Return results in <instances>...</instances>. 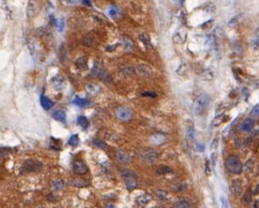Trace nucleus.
Returning a JSON list of instances; mask_svg holds the SVG:
<instances>
[{
    "label": "nucleus",
    "mask_w": 259,
    "mask_h": 208,
    "mask_svg": "<svg viewBox=\"0 0 259 208\" xmlns=\"http://www.w3.org/2000/svg\"><path fill=\"white\" fill-rule=\"evenodd\" d=\"M250 115L254 118H258L259 117V105L254 107L252 110H251Z\"/></svg>",
    "instance_id": "obj_34"
},
{
    "label": "nucleus",
    "mask_w": 259,
    "mask_h": 208,
    "mask_svg": "<svg viewBox=\"0 0 259 208\" xmlns=\"http://www.w3.org/2000/svg\"><path fill=\"white\" fill-rule=\"evenodd\" d=\"M73 103L76 106L79 107H85L89 106L91 102L89 99H83V98H80L78 96H76L73 100Z\"/></svg>",
    "instance_id": "obj_14"
},
{
    "label": "nucleus",
    "mask_w": 259,
    "mask_h": 208,
    "mask_svg": "<svg viewBox=\"0 0 259 208\" xmlns=\"http://www.w3.org/2000/svg\"><path fill=\"white\" fill-rule=\"evenodd\" d=\"M94 42V37L93 36H90V35H88L85 37V39H83V43H84L85 46H91Z\"/></svg>",
    "instance_id": "obj_31"
},
{
    "label": "nucleus",
    "mask_w": 259,
    "mask_h": 208,
    "mask_svg": "<svg viewBox=\"0 0 259 208\" xmlns=\"http://www.w3.org/2000/svg\"><path fill=\"white\" fill-rule=\"evenodd\" d=\"M218 146V139H215L210 144V150L215 149Z\"/></svg>",
    "instance_id": "obj_44"
},
{
    "label": "nucleus",
    "mask_w": 259,
    "mask_h": 208,
    "mask_svg": "<svg viewBox=\"0 0 259 208\" xmlns=\"http://www.w3.org/2000/svg\"><path fill=\"white\" fill-rule=\"evenodd\" d=\"M116 159L119 162L122 164H128L131 162L132 158L129 154L124 151H118L116 153Z\"/></svg>",
    "instance_id": "obj_9"
},
{
    "label": "nucleus",
    "mask_w": 259,
    "mask_h": 208,
    "mask_svg": "<svg viewBox=\"0 0 259 208\" xmlns=\"http://www.w3.org/2000/svg\"><path fill=\"white\" fill-rule=\"evenodd\" d=\"M41 105L43 107V109H45L46 111H48V110L51 109L54 106V102L51 101L50 99H48L47 97H46L45 95H42L41 96Z\"/></svg>",
    "instance_id": "obj_15"
},
{
    "label": "nucleus",
    "mask_w": 259,
    "mask_h": 208,
    "mask_svg": "<svg viewBox=\"0 0 259 208\" xmlns=\"http://www.w3.org/2000/svg\"><path fill=\"white\" fill-rule=\"evenodd\" d=\"M53 86L54 87V89H57V90H60L61 89L63 88V86H65V81L61 77H55L51 81Z\"/></svg>",
    "instance_id": "obj_18"
},
{
    "label": "nucleus",
    "mask_w": 259,
    "mask_h": 208,
    "mask_svg": "<svg viewBox=\"0 0 259 208\" xmlns=\"http://www.w3.org/2000/svg\"><path fill=\"white\" fill-rule=\"evenodd\" d=\"M40 10L39 0H28L26 6V15L28 19H33L37 15Z\"/></svg>",
    "instance_id": "obj_5"
},
{
    "label": "nucleus",
    "mask_w": 259,
    "mask_h": 208,
    "mask_svg": "<svg viewBox=\"0 0 259 208\" xmlns=\"http://www.w3.org/2000/svg\"><path fill=\"white\" fill-rule=\"evenodd\" d=\"M159 158V152L156 150H148L142 154V159L148 163H153L156 162Z\"/></svg>",
    "instance_id": "obj_7"
},
{
    "label": "nucleus",
    "mask_w": 259,
    "mask_h": 208,
    "mask_svg": "<svg viewBox=\"0 0 259 208\" xmlns=\"http://www.w3.org/2000/svg\"><path fill=\"white\" fill-rule=\"evenodd\" d=\"M78 143H79V137L77 134H73V135L70 137V139L68 141V144L71 146H77Z\"/></svg>",
    "instance_id": "obj_28"
},
{
    "label": "nucleus",
    "mask_w": 259,
    "mask_h": 208,
    "mask_svg": "<svg viewBox=\"0 0 259 208\" xmlns=\"http://www.w3.org/2000/svg\"><path fill=\"white\" fill-rule=\"evenodd\" d=\"M93 144L96 146H97L98 148L103 149V150H105V149L108 148V145L105 143V142L101 141L100 140H93Z\"/></svg>",
    "instance_id": "obj_32"
},
{
    "label": "nucleus",
    "mask_w": 259,
    "mask_h": 208,
    "mask_svg": "<svg viewBox=\"0 0 259 208\" xmlns=\"http://www.w3.org/2000/svg\"><path fill=\"white\" fill-rule=\"evenodd\" d=\"M115 115L121 121H128L132 118V111L127 107L121 106L115 110Z\"/></svg>",
    "instance_id": "obj_6"
},
{
    "label": "nucleus",
    "mask_w": 259,
    "mask_h": 208,
    "mask_svg": "<svg viewBox=\"0 0 259 208\" xmlns=\"http://www.w3.org/2000/svg\"><path fill=\"white\" fill-rule=\"evenodd\" d=\"M254 125H255L254 120L251 118H247L242 123L240 129H241V131H244V132H250L251 131H252Z\"/></svg>",
    "instance_id": "obj_11"
},
{
    "label": "nucleus",
    "mask_w": 259,
    "mask_h": 208,
    "mask_svg": "<svg viewBox=\"0 0 259 208\" xmlns=\"http://www.w3.org/2000/svg\"><path fill=\"white\" fill-rule=\"evenodd\" d=\"M77 123L81 126L82 128L86 129L88 127H89V121H88L87 118L85 116H83V115H81L77 118Z\"/></svg>",
    "instance_id": "obj_26"
},
{
    "label": "nucleus",
    "mask_w": 259,
    "mask_h": 208,
    "mask_svg": "<svg viewBox=\"0 0 259 208\" xmlns=\"http://www.w3.org/2000/svg\"><path fill=\"white\" fill-rule=\"evenodd\" d=\"M231 188H232V191H233L235 195H240L241 192H242V182H241V180L239 178H236V179L233 180L232 184H231Z\"/></svg>",
    "instance_id": "obj_13"
},
{
    "label": "nucleus",
    "mask_w": 259,
    "mask_h": 208,
    "mask_svg": "<svg viewBox=\"0 0 259 208\" xmlns=\"http://www.w3.org/2000/svg\"><path fill=\"white\" fill-rule=\"evenodd\" d=\"M107 207H114V206L113 205H112V204H109V205H107Z\"/></svg>",
    "instance_id": "obj_48"
},
{
    "label": "nucleus",
    "mask_w": 259,
    "mask_h": 208,
    "mask_svg": "<svg viewBox=\"0 0 259 208\" xmlns=\"http://www.w3.org/2000/svg\"><path fill=\"white\" fill-rule=\"evenodd\" d=\"M174 206L178 208H187L191 206V203L188 199H180V200H179V201L175 202V204H174Z\"/></svg>",
    "instance_id": "obj_21"
},
{
    "label": "nucleus",
    "mask_w": 259,
    "mask_h": 208,
    "mask_svg": "<svg viewBox=\"0 0 259 208\" xmlns=\"http://www.w3.org/2000/svg\"><path fill=\"white\" fill-rule=\"evenodd\" d=\"M156 196H157V198L160 201H166L167 198H168L167 193L165 191H162V190L156 191Z\"/></svg>",
    "instance_id": "obj_33"
},
{
    "label": "nucleus",
    "mask_w": 259,
    "mask_h": 208,
    "mask_svg": "<svg viewBox=\"0 0 259 208\" xmlns=\"http://www.w3.org/2000/svg\"><path fill=\"white\" fill-rule=\"evenodd\" d=\"M170 172H172V168L168 166H161L160 167L158 168L157 171H156V173L159 175H165V174H168V173Z\"/></svg>",
    "instance_id": "obj_29"
},
{
    "label": "nucleus",
    "mask_w": 259,
    "mask_h": 208,
    "mask_svg": "<svg viewBox=\"0 0 259 208\" xmlns=\"http://www.w3.org/2000/svg\"><path fill=\"white\" fill-rule=\"evenodd\" d=\"M142 96H147V97L155 98L157 96V95H156V93H154V92H144V93L142 94Z\"/></svg>",
    "instance_id": "obj_41"
},
{
    "label": "nucleus",
    "mask_w": 259,
    "mask_h": 208,
    "mask_svg": "<svg viewBox=\"0 0 259 208\" xmlns=\"http://www.w3.org/2000/svg\"><path fill=\"white\" fill-rule=\"evenodd\" d=\"M62 146V142L60 140H57L54 138H51L50 141V147L55 151H60Z\"/></svg>",
    "instance_id": "obj_23"
},
{
    "label": "nucleus",
    "mask_w": 259,
    "mask_h": 208,
    "mask_svg": "<svg viewBox=\"0 0 259 208\" xmlns=\"http://www.w3.org/2000/svg\"><path fill=\"white\" fill-rule=\"evenodd\" d=\"M196 150L199 152H203L205 151V146L204 145L202 144V143H197L196 144Z\"/></svg>",
    "instance_id": "obj_40"
},
{
    "label": "nucleus",
    "mask_w": 259,
    "mask_h": 208,
    "mask_svg": "<svg viewBox=\"0 0 259 208\" xmlns=\"http://www.w3.org/2000/svg\"><path fill=\"white\" fill-rule=\"evenodd\" d=\"M213 24H214V20L210 19V20H208V21H207L206 23H204L203 25H202V28L204 29V30H207V29L210 28V27L213 26Z\"/></svg>",
    "instance_id": "obj_37"
},
{
    "label": "nucleus",
    "mask_w": 259,
    "mask_h": 208,
    "mask_svg": "<svg viewBox=\"0 0 259 208\" xmlns=\"http://www.w3.org/2000/svg\"><path fill=\"white\" fill-rule=\"evenodd\" d=\"M254 44L255 45L256 47H259V39H256L255 41L254 42Z\"/></svg>",
    "instance_id": "obj_47"
},
{
    "label": "nucleus",
    "mask_w": 259,
    "mask_h": 208,
    "mask_svg": "<svg viewBox=\"0 0 259 208\" xmlns=\"http://www.w3.org/2000/svg\"><path fill=\"white\" fill-rule=\"evenodd\" d=\"M138 71L142 74V75H150L151 73H152V70L149 67L146 65H140L138 67Z\"/></svg>",
    "instance_id": "obj_25"
},
{
    "label": "nucleus",
    "mask_w": 259,
    "mask_h": 208,
    "mask_svg": "<svg viewBox=\"0 0 259 208\" xmlns=\"http://www.w3.org/2000/svg\"><path fill=\"white\" fill-rule=\"evenodd\" d=\"M121 177L123 178L124 184L128 190H133L137 186V175L131 170H123L121 171Z\"/></svg>",
    "instance_id": "obj_3"
},
{
    "label": "nucleus",
    "mask_w": 259,
    "mask_h": 208,
    "mask_svg": "<svg viewBox=\"0 0 259 208\" xmlns=\"http://www.w3.org/2000/svg\"><path fill=\"white\" fill-rule=\"evenodd\" d=\"M88 59L86 57H80L75 61V66L80 70H86L88 68Z\"/></svg>",
    "instance_id": "obj_19"
},
{
    "label": "nucleus",
    "mask_w": 259,
    "mask_h": 208,
    "mask_svg": "<svg viewBox=\"0 0 259 208\" xmlns=\"http://www.w3.org/2000/svg\"><path fill=\"white\" fill-rule=\"evenodd\" d=\"M210 159H211L213 166H215L216 163V160H217V155H216V154L215 153V152H213V153L211 154V155H210Z\"/></svg>",
    "instance_id": "obj_42"
},
{
    "label": "nucleus",
    "mask_w": 259,
    "mask_h": 208,
    "mask_svg": "<svg viewBox=\"0 0 259 208\" xmlns=\"http://www.w3.org/2000/svg\"><path fill=\"white\" fill-rule=\"evenodd\" d=\"M254 194H259V184L256 187L255 190H254Z\"/></svg>",
    "instance_id": "obj_46"
},
{
    "label": "nucleus",
    "mask_w": 259,
    "mask_h": 208,
    "mask_svg": "<svg viewBox=\"0 0 259 208\" xmlns=\"http://www.w3.org/2000/svg\"><path fill=\"white\" fill-rule=\"evenodd\" d=\"M59 58L60 61L62 63H65V61L67 58V49L65 44H62L60 47L59 49Z\"/></svg>",
    "instance_id": "obj_24"
},
{
    "label": "nucleus",
    "mask_w": 259,
    "mask_h": 208,
    "mask_svg": "<svg viewBox=\"0 0 259 208\" xmlns=\"http://www.w3.org/2000/svg\"><path fill=\"white\" fill-rule=\"evenodd\" d=\"M220 200H221V203H222V206H223V207H226L228 203H227V200H226V198H225L224 196H221Z\"/></svg>",
    "instance_id": "obj_43"
},
{
    "label": "nucleus",
    "mask_w": 259,
    "mask_h": 208,
    "mask_svg": "<svg viewBox=\"0 0 259 208\" xmlns=\"http://www.w3.org/2000/svg\"><path fill=\"white\" fill-rule=\"evenodd\" d=\"M251 198H252V192H251V190H246V192L244 194L243 197H242V203L245 205L248 204V203H250V202L251 201Z\"/></svg>",
    "instance_id": "obj_30"
},
{
    "label": "nucleus",
    "mask_w": 259,
    "mask_h": 208,
    "mask_svg": "<svg viewBox=\"0 0 259 208\" xmlns=\"http://www.w3.org/2000/svg\"><path fill=\"white\" fill-rule=\"evenodd\" d=\"M124 47L128 50H131L133 48V43L132 41H130L129 39H127V40L124 41Z\"/></svg>",
    "instance_id": "obj_38"
},
{
    "label": "nucleus",
    "mask_w": 259,
    "mask_h": 208,
    "mask_svg": "<svg viewBox=\"0 0 259 208\" xmlns=\"http://www.w3.org/2000/svg\"><path fill=\"white\" fill-rule=\"evenodd\" d=\"M240 16H241V15L236 16V17H235V18L232 19H231V21L229 22V24H230V25H235V24H236V23H237V22H238V19H239Z\"/></svg>",
    "instance_id": "obj_45"
},
{
    "label": "nucleus",
    "mask_w": 259,
    "mask_h": 208,
    "mask_svg": "<svg viewBox=\"0 0 259 208\" xmlns=\"http://www.w3.org/2000/svg\"><path fill=\"white\" fill-rule=\"evenodd\" d=\"M43 165L40 161L36 160V159H27L23 162L22 169H23V172H36V171H40Z\"/></svg>",
    "instance_id": "obj_4"
},
{
    "label": "nucleus",
    "mask_w": 259,
    "mask_h": 208,
    "mask_svg": "<svg viewBox=\"0 0 259 208\" xmlns=\"http://www.w3.org/2000/svg\"><path fill=\"white\" fill-rule=\"evenodd\" d=\"M52 117L54 118V119L61 123H65V120H66V114L65 111H61V110L54 111L53 113Z\"/></svg>",
    "instance_id": "obj_17"
},
{
    "label": "nucleus",
    "mask_w": 259,
    "mask_h": 208,
    "mask_svg": "<svg viewBox=\"0 0 259 208\" xmlns=\"http://www.w3.org/2000/svg\"><path fill=\"white\" fill-rule=\"evenodd\" d=\"M51 187L55 190H59L64 187V183L62 180H54L51 183Z\"/></svg>",
    "instance_id": "obj_27"
},
{
    "label": "nucleus",
    "mask_w": 259,
    "mask_h": 208,
    "mask_svg": "<svg viewBox=\"0 0 259 208\" xmlns=\"http://www.w3.org/2000/svg\"><path fill=\"white\" fill-rule=\"evenodd\" d=\"M187 137H188V139H189L190 140H194V129H193V127H189V128L187 129Z\"/></svg>",
    "instance_id": "obj_36"
},
{
    "label": "nucleus",
    "mask_w": 259,
    "mask_h": 208,
    "mask_svg": "<svg viewBox=\"0 0 259 208\" xmlns=\"http://www.w3.org/2000/svg\"><path fill=\"white\" fill-rule=\"evenodd\" d=\"M151 140H152V143H153L154 144L160 145L164 143L165 140H166V138H165L164 135H163L161 134H156L152 136Z\"/></svg>",
    "instance_id": "obj_20"
},
{
    "label": "nucleus",
    "mask_w": 259,
    "mask_h": 208,
    "mask_svg": "<svg viewBox=\"0 0 259 208\" xmlns=\"http://www.w3.org/2000/svg\"><path fill=\"white\" fill-rule=\"evenodd\" d=\"M74 172L77 175H85L88 171V167L85 164L80 161H76L73 165Z\"/></svg>",
    "instance_id": "obj_10"
},
{
    "label": "nucleus",
    "mask_w": 259,
    "mask_h": 208,
    "mask_svg": "<svg viewBox=\"0 0 259 208\" xmlns=\"http://www.w3.org/2000/svg\"><path fill=\"white\" fill-rule=\"evenodd\" d=\"M109 14L112 17H116L118 14V10L115 7H111L110 9L109 10Z\"/></svg>",
    "instance_id": "obj_39"
},
{
    "label": "nucleus",
    "mask_w": 259,
    "mask_h": 208,
    "mask_svg": "<svg viewBox=\"0 0 259 208\" xmlns=\"http://www.w3.org/2000/svg\"><path fill=\"white\" fill-rule=\"evenodd\" d=\"M210 99L208 95H202L196 99L194 105V112L196 115H203L210 106Z\"/></svg>",
    "instance_id": "obj_2"
},
{
    "label": "nucleus",
    "mask_w": 259,
    "mask_h": 208,
    "mask_svg": "<svg viewBox=\"0 0 259 208\" xmlns=\"http://www.w3.org/2000/svg\"><path fill=\"white\" fill-rule=\"evenodd\" d=\"M92 74L95 77L98 78V79L104 80H106V79L108 78L107 77L106 71L100 63H96L93 65V70H92Z\"/></svg>",
    "instance_id": "obj_8"
},
{
    "label": "nucleus",
    "mask_w": 259,
    "mask_h": 208,
    "mask_svg": "<svg viewBox=\"0 0 259 208\" xmlns=\"http://www.w3.org/2000/svg\"><path fill=\"white\" fill-rule=\"evenodd\" d=\"M139 39H140V40L143 42V44L144 45V47H145L147 49H152V48H153V45H152L150 36H148V34H141V35H140V36H139Z\"/></svg>",
    "instance_id": "obj_16"
},
{
    "label": "nucleus",
    "mask_w": 259,
    "mask_h": 208,
    "mask_svg": "<svg viewBox=\"0 0 259 208\" xmlns=\"http://www.w3.org/2000/svg\"><path fill=\"white\" fill-rule=\"evenodd\" d=\"M215 42V37L212 35H209L206 39V45L207 47H212Z\"/></svg>",
    "instance_id": "obj_35"
},
{
    "label": "nucleus",
    "mask_w": 259,
    "mask_h": 208,
    "mask_svg": "<svg viewBox=\"0 0 259 208\" xmlns=\"http://www.w3.org/2000/svg\"><path fill=\"white\" fill-rule=\"evenodd\" d=\"M85 89L86 92L90 95H93V96L97 95L98 94L100 93L101 90V86L99 85L96 84V83H89V84H88L86 86Z\"/></svg>",
    "instance_id": "obj_12"
},
{
    "label": "nucleus",
    "mask_w": 259,
    "mask_h": 208,
    "mask_svg": "<svg viewBox=\"0 0 259 208\" xmlns=\"http://www.w3.org/2000/svg\"><path fill=\"white\" fill-rule=\"evenodd\" d=\"M151 200H152V198L148 194H144L137 199V203L140 206H146L147 204H148Z\"/></svg>",
    "instance_id": "obj_22"
},
{
    "label": "nucleus",
    "mask_w": 259,
    "mask_h": 208,
    "mask_svg": "<svg viewBox=\"0 0 259 208\" xmlns=\"http://www.w3.org/2000/svg\"><path fill=\"white\" fill-rule=\"evenodd\" d=\"M226 168L231 173L238 175L242 171V163L236 155H230L225 162Z\"/></svg>",
    "instance_id": "obj_1"
}]
</instances>
